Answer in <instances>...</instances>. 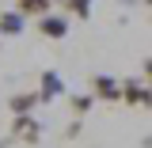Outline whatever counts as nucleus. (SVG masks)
Masks as SVG:
<instances>
[{
	"label": "nucleus",
	"instance_id": "ddd939ff",
	"mask_svg": "<svg viewBox=\"0 0 152 148\" xmlns=\"http://www.w3.org/2000/svg\"><path fill=\"white\" fill-rule=\"evenodd\" d=\"M145 4H152V0H145Z\"/></svg>",
	"mask_w": 152,
	"mask_h": 148
},
{
	"label": "nucleus",
	"instance_id": "f257e3e1",
	"mask_svg": "<svg viewBox=\"0 0 152 148\" xmlns=\"http://www.w3.org/2000/svg\"><path fill=\"white\" fill-rule=\"evenodd\" d=\"M122 103L152 110V87H148V84H141V80H122Z\"/></svg>",
	"mask_w": 152,
	"mask_h": 148
},
{
	"label": "nucleus",
	"instance_id": "6e6552de",
	"mask_svg": "<svg viewBox=\"0 0 152 148\" xmlns=\"http://www.w3.org/2000/svg\"><path fill=\"white\" fill-rule=\"evenodd\" d=\"M4 34H23V15L19 12H0V38Z\"/></svg>",
	"mask_w": 152,
	"mask_h": 148
},
{
	"label": "nucleus",
	"instance_id": "39448f33",
	"mask_svg": "<svg viewBox=\"0 0 152 148\" xmlns=\"http://www.w3.org/2000/svg\"><path fill=\"white\" fill-rule=\"evenodd\" d=\"M38 103H42V99H38V91H19V95H12V99H8V110L15 114V118H23V114L34 110Z\"/></svg>",
	"mask_w": 152,
	"mask_h": 148
},
{
	"label": "nucleus",
	"instance_id": "423d86ee",
	"mask_svg": "<svg viewBox=\"0 0 152 148\" xmlns=\"http://www.w3.org/2000/svg\"><path fill=\"white\" fill-rule=\"evenodd\" d=\"M61 91H65L61 76H57V72H42V84H38V99H42V103H53Z\"/></svg>",
	"mask_w": 152,
	"mask_h": 148
},
{
	"label": "nucleus",
	"instance_id": "1a4fd4ad",
	"mask_svg": "<svg viewBox=\"0 0 152 148\" xmlns=\"http://www.w3.org/2000/svg\"><path fill=\"white\" fill-rule=\"evenodd\" d=\"M65 15L88 19V15H91V0H65Z\"/></svg>",
	"mask_w": 152,
	"mask_h": 148
},
{
	"label": "nucleus",
	"instance_id": "20e7f679",
	"mask_svg": "<svg viewBox=\"0 0 152 148\" xmlns=\"http://www.w3.org/2000/svg\"><path fill=\"white\" fill-rule=\"evenodd\" d=\"M38 31L46 38H53V42H61V38L69 34V15H53V12H50V15L38 19Z\"/></svg>",
	"mask_w": 152,
	"mask_h": 148
},
{
	"label": "nucleus",
	"instance_id": "9d476101",
	"mask_svg": "<svg viewBox=\"0 0 152 148\" xmlns=\"http://www.w3.org/2000/svg\"><path fill=\"white\" fill-rule=\"evenodd\" d=\"M91 103H95V95H72V114L84 118V114L91 110Z\"/></svg>",
	"mask_w": 152,
	"mask_h": 148
},
{
	"label": "nucleus",
	"instance_id": "0eeeda50",
	"mask_svg": "<svg viewBox=\"0 0 152 148\" xmlns=\"http://www.w3.org/2000/svg\"><path fill=\"white\" fill-rule=\"evenodd\" d=\"M50 8H53L50 0H15V12H19L23 19H27V15L42 19V15H50Z\"/></svg>",
	"mask_w": 152,
	"mask_h": 148
},
{
	"label": "nucleus",
	"instance_id": "7ed1b4c3",
	"mask_svg": "<svg viewBox=\"0 0 152 148\" xmlns=\"http://www.w3.org/2000/svg\"><path fill=\"white\" fill-rule=\"evenodd\" d=\"M38 137H42V125H38L31 114H23L12 122V141H23V144H38Z\"/></svg>",
	"mask_w": 152,
	"mask_h": 148
},
{
	"label": "nucleus",
	"instance_id": "f8f14e48",
	"mask_svg": "<svg viewBox=\"0 0 152 148\" xmlns=\"http://www.w3.org/2000/svg\"><path fill=\"white\" fill-rule=\"evenodd\" d=\"M50 4H65V0H50Z\"/></svg>",
	"mask_w": 152,
	"mask_h": 148
},
{
	"label": "nucleus",
	"instance_id": "f03ea898",
	"mask_svg": "<svg viewBox=\"0 0 152 148\" xmlns=\"http://www.w3.org/2000/svg\"><path fill=\"white\" fill-rule=\"evenodd\" d=\"M91 95L95 99H107V103H122V80L114 76H91Z\"/></svg>",
	"mask_w": 152,
	"mask_h": 148
},
{
	"label": "nucleus",
	"instance_id": "9b49d317",
	"mask_svg": "<svg viewBox=\"0 0 152 148\" xmlns=\"http://www.w3.org/2000/svg\"><path fill=\"white\" fill-rule=\"evenodd\" d=\"M145 84H148V87H152V57H148V61H145Z\"/></svg>",
	"mask_w": 152,
	"mask_h": 148
}]
</instances>
